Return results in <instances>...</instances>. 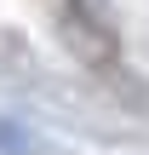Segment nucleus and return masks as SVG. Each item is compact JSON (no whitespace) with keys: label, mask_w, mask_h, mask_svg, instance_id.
I'll use <instances>...</instances> for the list:
<instances>
[{"label":"nucleus","mask_w":149,"mask_h":155,"mask_svg":"<svg viewBox=\"0 0 149 155\" xmlns=\"http://www.w3.org/2000/svg\"><path fill=\"white\" fill-rule=\"evenodd\" d=\"M63 35H69V46H75L92 69H103V75H115V63L126 58V52H121V23H115V6H109V0H69V6H63Z\"/></svg>","instance_id":"1"},{"label":"nucleus","mask_w":149,"mask_h":155,"mask_svg":"<svg viewBox=\"0 0 149 155\" xmlns=\"http://www.w3.org/2000/svg\"><path fill=\"white\" fill-rule=\"evenodd\" d=\"M0 150H11V155H23V150H29V138H23V132H11V127L0 121Z\"/></svg>","instance_id":"2"}]
</instances>
